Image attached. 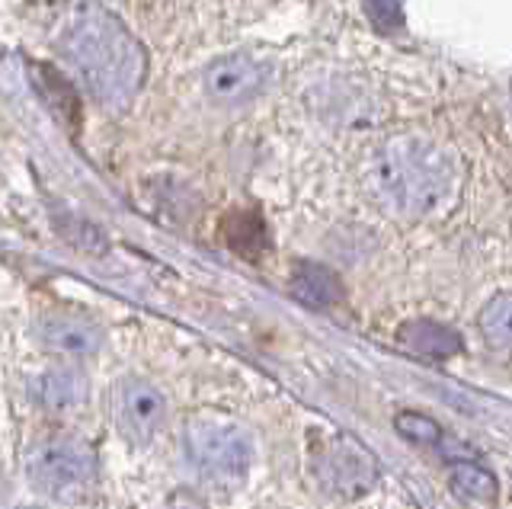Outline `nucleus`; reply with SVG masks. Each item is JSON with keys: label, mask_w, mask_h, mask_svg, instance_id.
Masks as SVG:
<instances>
[{"label": "nucleus", "mask_w": 512, "mask_h": 509, "mask_svg": "<svg viewBox=\"0 0 512 509\" xmlns=\"http://www.w3.org/2000/svg\"><path fill=\"white\" fill-rule=\"evenodd\" d=\"M58 52L68 58L90 97L103 106H128L144 81V52L138 39L103 7H80L58 39Z\"/></svg>", "instance_id": "f257e3e1"}, {"label": "nucleus", "mask_w": 512, "mask_h": 509, "mask_svg": "<svg viewBox=\"0 0 512 509\" xmlns=\"http://www.w3.org/2000/svg\"><path fill=\"white\" fill-rule=\"evenodd\" d=\"M452 161L423 138L391 141L378 157V186L400 215L420 218L436 212L452 189Z\"/></svg>", "instance_id": "f03ea898"}, {"label": "nucleus", "mask_w": 512, "mask_h": 509, "mask_svg": "<svg viewBox=\"0 0 512 509\" xmlns=\"http://www.w3.org/2000/svg\"><path fill=\"white\" fill-rule=\"evenodd\" d=\"M183 452L202 481L234 484L250 471L253 442L240 426L224 420H192L183 433Z\"/></svg>", "instance_id": "7ed1b4c3"}, {"label": "nucleus", "mask_w": 512, "mask_h": 509, "mask_svg": "<svg viewBox=\"0 0 512 509\" xmlns=\"http://www.w3.org/2000/svg\"><path fill=\"white\" fill-rule=\"evenodd\" d=\"M26 477L48 500H74L96 481V455L80 439H52L32 449Z\"/></svg>", "instance_id": "20e7f679"}, {"label": "nucleus", "mask_w": 512, "mask_h": 509, "mask_svg": "<svg viewBox=\"0 0 512 509\" xmlns=\"http://www.w3.org/2000/svg\"><path fill=\"white\" fill-rule=\"evenodd\" d=\"M311 471L314 481L324 487V493L340 500H356L365 497L368 490L378 484V461L365 449L359 439L346 433L330 436L320 442L311 455Z\"/></svg>", "instance_id": "39448f33"}, {"label": "nucleus", "mask_w": 512, "mask_h": 509, "mask_svg": "<svg viewBox=\"0 0 512 509\" xmlns=\"http://www.w3.org/2000/svg\"><path fill=\"white\" fill-rule=\"evenodd\" d=\"M112 423L132 445H148L167 420V401L151 381L122 378L109 397Z\"/></svg>", "instance_id": "423d86ee"}, {"label": "nucleus", "mask_w": 512, "mask_h": 509, "mask_svg": "<svg viewBox=\"0 0 512 509\" xmlns=\"http://www.w3.org/2000/svg\"><path fill=\"white\" fill-rule=\"evenodd\" d=\"M266 74L247 55H228L218 58L212 68L205 71V93L221 106H240L250 103L256 93L263 90Z\"/></svg>", "instance_id": "0eeeda50"}, {"label": "nucleus", "mask_w": 512, "mask_h": 509, "mask_svg": "<svg viewBox=\"0 0 512 509\" xmlns=\"http://www.w3.org/2000/svg\"><path fill=\"white\" fill-rule=\"evenodd\" d=\"M32 337L39 346L64 356H90L103 343V330L77 314H42L32 324Z\"/></svg>", "instance_id": "6e6552de"}, {"label": "nucleus", "mask_w": 512, "mask_h": 509, "mask_svg": "<svg viewBox=\"0 0 512 509\" xmlns=\"http://www.w3.org/2000/svg\"><path fill=\"white\" fill-rule=\"evenodd\" d=\"M32 401L48 413H71L87 404L90 381L77 365H55L32 381Z\"/></svg>", "instance_id": "1a4fd4ad"}, {"label": "nucleus", "mask_w": 512, "mask_h": 509, "mask_svg": "<svg viewBox=\"0 0 512 509\" xmlns=\"http://www.w3.org/2000/svg\"><path fill=\"white\" fill-rule=\"evenodd\" d=\"M292 295L298 301H304V305L327 308V305H333V301L343 298V282L330 266L298 263L295 273H292Z\"/></svg>", "instance_id": "9d476101"}, {"label": "nucleus", "mask_w": 512, "mask_h": 509, "mask_svg": "<svg viewBox=\"0 0 512 509\" xmlns=\"http://www.w3.org/2000/svg\"><path fill=\"white\" fill-rule=\"evenodd\" d=\"M400 343L410 346L413 353L432 356V359H445V356H452L461 349V337L452 327L426 321V317H420V321H407L404 327H400Z\"/></svg>", "instance_id": "9b49d317"}, {"label": "nucleus", "mask_w": 512, "mask_h": 509, "mask_svg": "<svg viewBox=\"0 0 512 509\" xmlns=\"http://www.w3.org/2000/svg\"><path fill=\"white\" fill-rule=\"evenodd\" d=\"M448 484L458 493L461 500H474V503H490L496 500V477L484 468V465H471V461H461V465L452 468L448 474Z\"/></svg>", "instance_id": "f8f14e48"}, {"label": "nucleus", "mask_w": 512, "mask_h": 509, "mask_svg": "<svg viewBox=\"0 0 512 509\" xmlns=\"http://www.w3.org/2000/svg\"><path fill=\"white\" fill-rule=\"evenodd\" d=\"M477 327L487 337V343L512 349V292L493 295L484 305V311H480Z\"/></svg>", "instance_id": "ddd939ff"}, {"label": "nucleus", "mask_w": 512, "mask_h": 509, "mask_svg": "<svg viewBox=\"0 0 512 509\" xmlns=\"http://www.w3.org/2000/svg\"><path fill=\"white\" fill-rule=\"evenodd\" d=\"M394 429L404 439H410V442H423V445L442 442V426L432 420V417H426V413H413V410L397 413Z\"/></svg>", "instance_id": "4468645a"}, {"label": "nucleus", "mask_w": 512, "mask_h": 509, "mask_svg": "<svg viewBox=\"0 0 512 509\" xmlns=\"http://www.w3.org/2000/svg\"><path fill=\"white\" fill-rule=\"evenodd\" d=\"M368 20L375 23V29L381 33H397L404 26V10H400L397 0H362Z\"/></svg>", "instance_id": "2eb2a0df"}, {"label": "nucleus", "mask_w": 512, "mask_h": 509, "mask_svg": "<svg viewBox=\"0 0 512 509\" xmlns=\"http://www.w3.org/2000/svg\"><path fill=\"white\" fill-rule=\"evenodd\" d=\"M509 93H512V90H509Z\"/></svg>", "instance_id": "dca6fc26"}]
</instances>
